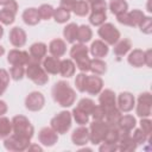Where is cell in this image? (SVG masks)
<instances>
[{"instance_id": "obj_36", "label": "cell", "mask_w": 152, "mask_h": 152, "mask_svg": "<svg viewBox=\"0 0 152 152\" xmlns=\"http://www.w3.org/2000/svg\"><path fill=\"white\" fill-rule=\"evenodd\" d=\"M71 115H72V118L75 119V121H76V124H78L80 126H84L86 124H88L89 122V114H87L86 112H83V110H81L80 108H77V107H75L74 109H72V113H71Z\"/></svg>"}, {"instance_id": "obj_15", "label": "cell", "mask_w": 152, "mask_h": 152, "mask_svg": "<svg viewBox=\"0 0 152 152\" xmlns=\"http://www.w3.org/2000/svg\"><path fill=\"white\" fill-rule=\"evenodd\" d=\"M8 39H10V43L14 48H21L26 44V32L21 27L15 26V27L11 28Z\"/></svg>"}, {"instance_id": "obj_9", "label": "cell", "mask_w": 152, "mask_h": 152, "mask_svg": "<svg viewBox=\"0 0 152 152\" xmlns=\"http://www.w3.org/2000/svg\"><path fill=\"white\" fill-rule=\"evenodd\" d=\"M18 11V4L15 0H11L7 5L4 6L2 10H0V23L4 25H11Z\"/></svg>"}, {"instance_id": "obj_49", "label": "cell", "mask_w": 152, "mask_h": 152, "mask_svg": "<svg viewBox=\"0 0 152 152\" xmlns=\"http://www.w3.org/2000/svg\"><path fill=\"white\" fill-rule=\"evenodd\" d=\"M76 1H77V0H61L59 7H63V8H65V10H68V11H70V12H71L72 6L75 5V2H76Z\"/></svg>"}, {"instance_id": "obj_43", "label": "cell", "mask_w": 152, "mask_h": 152, "mask_svg": "<svg viewBox=\"0 0 152 152\" xmlns=\"http://www.w3.org/2000/svg\"><path fill=\"white\" fill-rule=\"evenodd\" d=\"M138 26L142 33L151 34V32H152V18L151 17H144Z\"/></svg>"}, {"instance_id": "obj_35", "label": "cell", "mask_w": 152, "mask_h": 152, "mask_svg": "<svg viewBox=\"0 0 152 152\" xmlns=\"http://www.w3.org/2000/svg\"><path fill=\"white\" fill-rule=\"evenodd\" d=\"M90 12L91 13L89 15V21L91 25L100 26L106 21V19H107L106 11H90Z\"/></svg>"}, {"instance_id": "obj_12", "label": "cell", "mask_w": 152, "mask_h": 152, "mask_svg": "<svg viewBox=\"0 0 152 152\" xmlns=\"http://www.w3.org/2000/svg\"><path fill=\"white\" fill-rule=\"evenodd\" d=\"M135 104V99L134 96L128 93V91H122L119 94L118 100H116V107L120 109L121 113H128L133 109Z\"/></svg>"}, {"instance_id": "obj_6", "label": "cell", "mask_w": 152, "mask_h": 152, "mask_svg": "<svg viewBox=\"0 0 152 152\" xmlns=\"http://www.w3.org/2000/svg\"><path fill=\"white\" fill-rule=\"evenodd\" d=\"M97 33L107 45H114L120 39L119 30L110 23H103L102 25H100Z\"/></svg>"}, {"instance_id": "obj_31", "label": "cell", "mask_w": 152, "mask_h": 152, "mask_svg": "<svg viewBox=\"0 0 152 152\" xmlns=\"http://www.w3.org/2000/svg\"><path fill=\"white\" fill-rule=\"evenodd\" d=\"M137 125V121H135V118L133 115H121L119 122H118V126L121 128V129H125V131H128L131 132Z\"/></svg>"}, {"instance_id": "obj_44", "label": "cell", "mask_w": 152, "mask_h": 152, "mask_svg": "<svg viewBox=\"0 0 152 152\" xmlns=\"http://www.w3.org/2000/svg\"><path fill=\"white\" fill-rule=\"evenodd\" d=\"M132 135V139L135 141V144L139 146V145H141V144H145L146 141H148V137L140 129V128H137V129H134V132H133V134H131Z\"/></svg>"}, {"instance_id": "obj_10", "label": "cell", "mask_w": 152, "mask_h": 152, "mask_svg": "<svg viewBox=\"0 0 152 152\" xmlns=\"http://www.w3.org/2000/svg\"><path fill=\"white\" fill-rule=\"evenodd\" d=\"M31 61L30 53L24 50L13 49L7 55V62L11 65H27Z\"/></svg>"}, {"instance_id": "obj_17", "label": "cell", "mask_w": 152, "mask_h": 152, "mask_svg": "<svg viewBox=\"0 0 152 152\" xmlns=\"http://www.w3.org/2000/svg\"><path fill=\"white\" fill-rule=\"evenodd\" d=\"M46 52H48V46L44 43L38 42V43H34L30 46V52L28 53H30L31 61L42 63V61L46 56Z\"/></svg>"}, {"instance_id": "obj_14", "label": "cell", "mask_w": 152, "mask_h": 152, "mask_svg": "<svg viewBox=\"0 0 152 152\" xmlns=\"http://www.w3.org/2000/svg\"><path fill=\"white\" fill-rule=\"evenodd\" d=\"M103 88V81L99 75H87L86 93L90 95H97Z\"/></svg>"}, {"instance_id": "obj_50", "label": "cell", "mask_w": 152, "mask_h": 152, "mask_svg": "<svg viewBox=\"0 0 152 152\" xmlns=\"http://www.w3.org/2000/svg\"><path fill=\"white\" fill-rule=\"evenodd\" d=\"M144 56H145V64L151 68L152 66V50L148 49L146 51H144Z\"/></svg>"}, {"instance_id": "obj_7", "label": "cell", "mask_w": 152, "mask_h": 152, "mask_svg": "<svg viewBox=\"0 0 152 152\" xmlns=\"http://www.w3.org/2000/svg\"><path fill=\"white\" fill-rule=\"evenodd\" d=\"M30 139H25L21 137H18L15 134H11L7 138L4 139V146L7 151L11 152H20V151H25L30 146Z\"/></svg>"}, {"instance_id": "obj_45", "label": "cell", "mask_w": 152, "mask_h": 152, "mask_svg": "<svg viewBox=\"0 0 152 152\" xmlns=\"http://www.w3.org/2000/svg\"><path fill=\"white\" fill-rule=\"evenodd\" d=\"M86 81H87L86 72H80L78 75H76L75 86H76V89L78 91H81V93H84L86 91Z\"/></svg>"}, {"instance_id": "obj_42", "label": "cell", "mask_w": 152, "mask_h": 152, "mask_svg": "<svg viewBox=\"0 0 152 152\" xmlns=\"http://www.w3.org/2000/svg\"><path fill=\"white\" fill-rule=\"evenodd\" d=\"M10 83V74L5 69H0V95H2Z\"/></svg>"}, {"instance_id": "obj_28", "label": "cell", "mask_w": 152, "mask_h": 152, "mask_svg": "<svg viewBox=\"0 0 152 152\" xmlns=\"http://www.w3.org/2000/svg\"><path fill=\"white\" fill-rule=\"evenodd\" d=\"M77 28H78V25L75 23H70L64 27L63 36L68 43L74 44L77 40Z\"/></svg>"}, {"instance_id": "obj_53", "label": "cell", "mask_w": 152, "mask_h": 152, "mask_svg": "<svg viewBox=\"0 0 152 152\" xmlns=\"http://www.w3.org/2000/svg\"><path fill=\"white\" fill-rule=\"evenodd\" d=\"M88 4H89V6L90 5H93V4H96V2H100V1H102V0H86Z\"/></svg>"}, {"instance_id": "obj_39", "label": "cell", "mask_w": 152, "mask_h": 152, "mask_svg": "<svg viewBox=\"0 0 152 152\" xmlns=\"http://www.w3.org/2000/svg\"><path fill=\"white\" fill-rule=\"evenodd\" d=\"M95 102L91 100V99H82V100H80L78 101V103H77V108H80L81 110H83V112H86L87 114H91V112H93V109L95 108Z\"/></svg>"}, {"instance_id": "obj_13", "label": "cell", "mask_w": 152, "mask_h": 152, "mask_svg": "<svg viewBox=\"0 0 152 152\" xmlns=\"http://www.w3.org/2000/svg\"><path fill=\"white\" fill-rule=\"evenodd\" d=\"M38 140L42 145L44 146H48V147H51L53 146L57 140H58V133L56 131H53L51 127H44L39 131V134H38Z\"/></svg>"}, {"instance_id": "obj_27", "label": "cell", "mask_w": 152, "mask_h": 152, "mask_svg": "<svg viewBox=\"0 0 152 152\" xmlns=\"http://www.w3.org/2000/svg\"><path fill=\"white\" fill-rule=\"evenodd\" d=\"M76 70V65L72 62V59H62L61 61V68H59V74L63 77H71L74 76Z\"/></svg>"}, {"instance_id": "obj_3", "label": "cell", "mask_w": 152, "mask_h": 152, "mask_svg": "<svg viewBox=\"0 0 152 152\" xmlns=\"http://www.w3.org/2000/svg\"><path fill=\"white\" fill-rule=\"evenodd\" d=\"M25 74L37 86H44L49 81L48 72L44 70L43 65L38 62L30 61V63L27 64V68L25 69Z\"/></svg>"}, {"instance_id": "obj_52", "label": "cell", "mask_w": 152, "mask_h": 152, "mask_svg": "<svg viewBox=\"0 0 152 152\" xmlns=\"http://www.w3.org/2000/svg\"><path fill=\"white\" fill-rule=\"evenodd\" d=\"M27 150H28V151H32V150H36V151H43V148H42L40 146H38V145H30Z\"/></svg>"}, {"instance_id": "obj_40", "label": "cell", "mask_w": 152, "mask_h": 152, "mask_svg": "<svg viewBox=\"0 0 152 152\" xmlns=\"http://www.w3.org/2000/svg\"><path fill=\"white\" fill-rule=\"evenodd\" d=\"M128 15H129V21H131V27L138 26L140 21L142 20V18L145 17L144 12L140 10H132L131 12H128Z\"/></svg>"}, {"instance_id": "obj_56", "label": "cell", "mask_w": 152, "mask_h": 152, "mask_svg": "<svg viewBox=\"0 0 152 152\" xmlns=\"http://www.w3.org/2000/svg\"><path fill=\"white\" fill-rule=\"evenodd\" d=\"M4 36V27H2V25H0V38Z\"/></svg>"}, {"instance_id": "obj_16", "label": "cell", "mask_w": 152, "mask_h": 152, "mask_svg": "<svg viewBox=\"0 0 152 152\" xmlns=\"http://www.w3.org/2000/svg\"><path fill=\"white\" fill-rule=\"evenodd\" d=\"M71 141L74 145L83 146L89 142V129L84 126H80L74 129L71 134Z\"/></svg>"}, {"instance_id": "obj_29", "label": "cell", "mask_w": 152, "mask_h": 152, "mask_svg": "<svg viewBox=\"0 0 152 152\" xmlns=\"http://www.w3.org/2000/svg\"><path fill=\"white\" fill-rule=\"evenodd\" d=\"M109 10L113 14L119 15L122 14L125 12H127L128 10V4L125 0H110L109 2Z\"/></svg>"}, {"instance_id": "obj_19", "label": "cell", "mask_w": 152, "mask_h": 152, "mask_svg": "<svg viewBox=\"0 0 152 152\" xmlns=\"http://www.w3.org/2000/svg\"><path fill=\"white\" fill-rule=\"evenodd\" d=\"M99 103L104 109H108V108H112V107H116L115 93L113 90H110V89L101 90L100 91V96H99Z\"/></svg>"}, {"instance_id": "obj_1", "label": "cell", "mask_w": 152, "mask_h": 152, "mask_svg": "<svg viewBox=\"0 0 152 152\" xmlns=\"http://www.w3.org/2000/svg\"><path fill=\"white\" fill-rule=\"evenodd\" d=\"M53 101L62 107H70L76 100V93L65 81H58L53 84L51 90Z\"/></svg>"}, {"instance_id": "obj_23", "label": "cell", "mask_w": 152, "mask_h": 152, "mask_svg": "<svg viewBox=\"0 0 152 152\" xmlns=\"http://www.w3.org/2000/svg\"><path fill=\"white\" fill-rule=\"evenodd\" d=\"M88 48L83 44V43H77V44H74L70 49V57L76 62L83 59V58H87L88 57Z\"/></svg>"}, {"instance_id": "obj_11", "label": "cell", "mask_w": 152, "mask_h": 152, "mask_svg": "<svg viewBox=\"0 0 152 152\" xmlns=\"http://www.w3.org/2000/svg\"><path fill=\"white\" fill-rule=\"evenodd\" d=\"M44 104H45L44 95L39 91H32L25 99V107L31 112L40 110L44 107Z\"/></svg>"}, {"instance_id": "obj_24", "label": "cell", "mask_w": 152, "mask_h": 152, "mask_svg": "<svg viewBox=\"0 0 152 152\" xmlns=\"http://www.w3.org/2000/svg\"><path fill=\"white\" fill-rule=\"evenodd\" d=\"M128 63L134 66V68H140L145 64V56H144V51L140 49H134L133 51H131V53L127 57Z\"/></svg>"}, {"instance_id": "obj_32", "label": "cell", "mask_w": 152, "mask_h": 152, "mask_svg": "<svg viewBox=\"0 0 152 152\" xmlns=\"http://www.w3.org/2000/svg\"><path fill=\"white\" fill-rule=\"evenodd\" d=\"M107 70V64L101 58H94L90 59V70L94 75H103Z\"/></svg>"}, {"instance_id": "obj_4", "label": "cell", "mask_w": 152, "mask_h": 152, "mask_svg": "<svg viewBox=\"0 0 152 152\" xmlns=\"http://www.w3.org/2000/svg\"><path fill=\"white\" fill-rule=\"evenodd\" d=\"M109 125L104 120H94L89 126V141L94 145L101 144L108 132Z\"/></svg>"}, {"instance_id": "obj_34", "label": "cell", "mask_w": 152, "mask_h": 152, "mask_svg": "<svg viewBox=\"0 0 152 152\" xmlns=\"http://www.w3.org/2000/svg\"><path fill=\"white\" fill-rule=\"evenodd\" d=\"M12 133V121L8 118L0 116V139H5Z\"/></svg>"}, {"instance_id": "obj_2", "label": "cell", "mask_w": 152, "mask_h": 152, "mask_svg": "<svg viewBox=\"0 0 152 152\" xmlns=\"http://www.w3.org/2000/svg\"><path fill=\"white\" fill-rule=\"evenodd\" d=\"M12 132L13 134L25 138V139H30L33 137L34 133V128L31 125L30 120L24 116V115H15L12 120Z\"/></svg>"}, {"instance_id": "obj_30", "label": "cell", "mask_w": 152, "mask_h": 152, "mask_svg": "<svg viewBox=\"0 0 152 152\" xmlns=\"http://www.w3.org/2000/svg\"><path fill=\"white\" fill-rule=\"evenodd\" d=\"M93 37V31L88 25H81L77 28V42L78 43H88Z\"/></svg>"}, {"instance_id": "obj_33", "label": "cell", "mask_w": 152, "mask_h": 152, "mask_svg": "<svg viewBox=\"0 0 152 152\" xmlns=\"http://www.w3.org/2000/svg\"><path fill=\"white\" fill-rule=\"evenodd\" d=\"M78 17H84L89 13L90 11V7H89V4L86 1V0H77L75 2V5L72 6V10H71Z\"/></svg>"}, {"instance_id": "obj_18", "label": "cell", "mask_w": 152, "mask_h": 152, "mask_svg": "<svg viewBox=\"0 0 152 152\" xmlns=\"http://www.w3.org/2000/svg\"><path fill=\"white\" fill-rule=\"evenodd\" d=\"M42 65L48 74L57 75V74H59L61 59L55 56H45L44 59L42 61Z\"/></svg>"}, {"instance_id": "obj_25", "label": "cell", "mask_w": 152, "mask_h": 152, "mask_svg": "<svg viewBox=\"0 0 152 152\" xmlns=\"http://www.w3.org/2000/svg\"><path fill=\"white\" fill-rule=\"evenodd\" d=\"M132 48V43L128 38H124V39H119L115 44H114V55L116 57H122L125 56Z\"/></svg>"}, {"instance_id": "obj_5", "label": "cell", "mask_w": 152, "mask_h": 152, "mask_svg": "<svg viewBox=\"0 0 152 152\" xmlns=\"http://www.w3.org/2000/svg\"><path fill=\"white\" fill-rule=\"evenodd\" d=\"M71 120H72L71 113L68 110H62L51 119L50 125H51V128L56 131L58 134H64L70 129Z\"/></svg>"}, {"instance_id": "obj_41", "label": "cell", "mask_w": 152, "mask_h": 152, "mask_svg": "<svg viewBox=\"0 0 152 152\" xmlns=\"http://www.w3.org/2000/svg\"><path fill=\"white\" fill-rule=\"evenodd\" d=\"M25 76L24 65H12L10 69V77L14 81H20Z\"/></svg>"}, {"instance_id": "obj_55", "label": "cell", "mask_w": 152, "mask_h": 152, "mask_svg": "<svg viewBox=\"0 0 152 152\" xmlns=\"http://www.w3.org/2000/svg\"><path fill=\"white\" fill-rule=\"evenodd\" d=\"M4 53H5V49H4L2 45H0V56H2Z\"/></svg>"}, {"instance_id": "obj_26", "label": "cell", "mask_w": 152, "mask_h": 152, "mask_svg": "<svg viewBox=\"0 0 152 152\" xmlns=\"http://www.w3.org/2000/svg\"><path fill=\"white\" fill-rule=\"evenodd\" d=\"M121 112L118 107H112L106 109V115H104V121L109 125V126H115L118 125L120 118H121Z\"/></svg>"}, {"instance_id": "obj_51", "label": "cell", "mask_w": 152, "mask_h": 152, "mask_svg": "<svg viewBox=\"0 0 152 152\" xmlns=\"http://www.w3.org/2000/svg\"><path fill=\"white\" fill-rule=\"evenodd\" d=\"M6 112H7V104L5 101L0 100V116H2Z\"/></svg>"}, {"instance_id": "obj_22", "label": "cell", "mask_w": 152, "mask_h": 152, "mask_svg": "<svg viewBox=\"0 0 152 152\" xmlns=\"http://www.w3.org/2000/svg\"><path fill=\"white\" fill-rule=\"evenodd\" d=\"M23 20L26 25H30V26H34L37 25L42 19L39 17V13H38V8H34V7H30V8H26L24 12H23Z\"/></svg>"}, {"instance_id": "obj_8", "label": "cell", "mask_w": 152, "mask_h": 152, "mask_svg": "<svg viewBox=\"0 0 152 152\" xmlns=\"http://www.w3.org/2000/svg\"><path fill=\"white\" fill-rule=\"evenodd\" d=\"M151 108H152V96L151 93L145 91L141 93L138 97L137 102V115L140 118H148L151 115Z\"/></svg>"}, {"instance_id": "obj_47", "label": "cell", "mask_w": 152, "mask_h": 152, "mask_svg": "<svg viewBox=\"0 0 152 152\" xmlns=\"http://www.w3.org/2000/svg\"><path fill=\"white\" fill-rule=\"evenodd\" d=\"M91 118L93 120H104V115H106V109L102 106H95V108L91 112Z\"/></svg>"}, {"instance_id": "obj_38", "label": "cell", "mask_w": 152, "mask_h": 152, "mask_svg": "<svg viewBox=\"0 0 152 152\" xmlns=\"http://www.w3.org/2000/svg\"><path fill=\"white\" fill-rule=\"evenodd\" d=\"M53 11L55 8L51 6V5H48V4H43L38 7V13H39V17L40 19L43 20H49L53 17Z\"/></svg>"}, {"instance_id": "obj_21", "label": "cell", "mask_w": 152, "mask_h": 152, "mask_svg": "<svg viewBox=\"0 0 152 152\" xmlns=\"http://www.w3.org/2000/svg\"><path fill=\"white\" fill-rule=\"evenodd\" d=\"M66 51V44L63 39H59V38H56L50 42L49 44V52L51 53V56H55V57H62Z\"/></svg>"}, {"instance_id": "obj_46", "label": "cell", "mask_w": 152, "mask_h": 152, "mask_svg": "<svg viewBox=\"0 0 152 152\" xmlns=\"http://www.w3.org/2000/svg\"><path fill=\"white\" fill-rule=\"evenodd\" d=\"M140 129L150 138L151 135V132H152V122L148 118H141V121H140Z\"/></svg>"}, {"instance_id": "obj_48", "label": "cell", "mask_w": 152, "mask_h": 152, "mask_svg": "<svg viewBox=\"0 0 152 152\" xmlns=\"http://www.w3.org/2000/svg\"><path fill=\"white\" fill-rule=\"evenodd\" d=\"M99 150H100V152H114V151H118V144L102 141Z\"/></svg>"}, {"instance_id": "obj_54", "label": "cell", "mask_w": 152, "mask_h": 152, "mask_svg": "<svg viewBox=\"0 0 152 152\" xmlns=\"http://www.w3.org/2000/svg\"><path fill=\"white\" fill-rule=\"evenodd\" d=\"M10 1H11V0H0V6H5V5H7Z\"/></svg>"}, {"instance_id": "obj_37", "label": "cell", "mask_w": 152, "mask_h": 152, "mask_svg": "<svg viewBox=\"0 0 152 152\" xmlns=\"http://www.w3.org/2000/svg\"><path fill=\"white\" fill-rule=\"evenodd\" d=\"M52 18L55 19L56 23L64 24L70 19V11H68L63 7H58L53 11V17Z\"/></svg>"}, {"instance_id": "obj_20", "label": "cell", "mask_w": 152, "mask_h": 152, "mask_svg": "<svg viewBox=\"0 0 152 152\" xmlns=\"http://www.w3.org/2000/svg\"><path fill=\"white\" fill-rule=\"evenodd\" d=\"M89 51H90V53L94 58H102V57L107 56V53L109 51V48L103 40L97 39V40L91 43V45L89 48Z\"/></svg>"}]
</instances>
